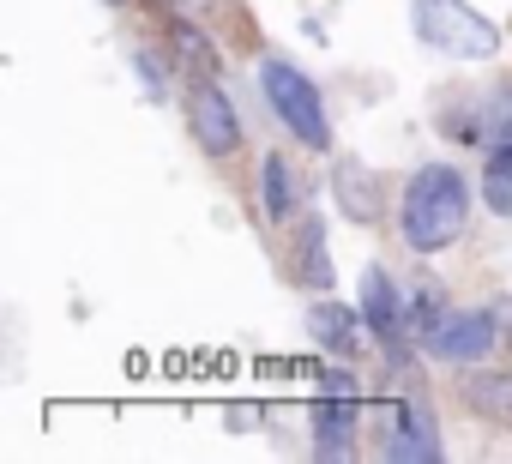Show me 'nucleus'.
Wrapping results in <instances>:
<instances>
[{
  "instance_id": "nucleus-1",
  "label": "nucleus",
  "mask_w": 512,
  "mask_h": 464,
  "mask_svg": "<svg viewBox=\"0 0 512 464\" xmlns=\"http://www.w3.org/2000/svg\"><path fill=\"white\" fill-rule=\"evenodd\" d=\"M470 223V181L452 163H422L398 199V236L410 254H446Z\"/></svg>"
},
{
  "instance_id": "nucleus-2",
  "label": "nucleus",
  "mask_w": 512,
  "mask_h": 464,
  "mask_svg": "<svg viewBox=\"0 0 512 464\" xmlns=\"http://www.w3.org/2000/svg\"><path fill=\"white\" fill-rule=\"evenodd\" d=\"M416 43H428L446 61H488L500 55V25L482 19L470 0H410Z\"/></svg>"
},
{
  "instance_id": "nucleus-3",
  "label": "nucleus",
  "mask_w": 512,
  "mask_h": 464,
  "mask_svg": "<svg viewBox=\"0 0 512 464\" xmlns=\"http://www.w3.org/2000/svg\"><path fill=\"white\" fill-rule=\"evenodd\" d=\"M260 91H266L272 115L290 127L296 145H308V151H332V115H326V97L314 91V79H308L296 61L266 55V61H260Z\"/></svg>"
},
{
  "instance_id": "nucleus-4",
  "label": "nucleus",
  "mask_w": 512,
  "mask_h": 464,
  "mask_svg": "<svg viewBox=\"0 0 512 464\" xmlns=\"http://www.w3.org/2000/svg\"><path fill=\"white\" fill-rule=\"evenodd\" d=\"M356 428H362V386H356L350 368H332L320 380V398H314V452L320 458H350Z\"/></svg>"
},
{
  "instance_id": "nucleus-5",
  "label": "nucleus",
  "mask_w": 512,
  "mask_h": 464,
  "mask_svg": "<svg viewBox=\"0 0 512 464\" xmlns=\"http://www.w3.org/2000/svg\"><path fill=\"white\" fill-rule=\"evenodd\" d=\"M187 133H193V145H199L205 157H229V151H241V115H235L229 91H223L205 67H199L193 85H187Z\"/></svg>"
},
{
  "instance_id": "nucleus-6",
  "label": "nucleus",
  "mask_w": 512,
  "mask_h": 464,
  "mask_svg": "<svg viewBox=\"0 0 512 464\" xmlns=\"http://www.w3.org/2000/svg\"><path fill=\"white\" fill-rule=\"evenodd\" d=\"M500 344V320L488 308H446L440 326L428 332V350L440 362H482Z\"/></svg>"
},
{
  "instance_id": "nucleus-7",
  "label": "nucleus",
  "mask_w": 512,
  "mask_h": 464,
  "mask_svg": "<svg viewBox=\"0 0 512 464\" xmlns=\"http://www.w3.org/2000/svg\"><path fill=\"white\" fill-rule=\"evenodd\" d=\"M386 458H398V464H434L440 458V422L422 398L386 404Z\"/></svg>"
},
{
  "instance_id": "nucleus-8",
  "label": "nucleus",
  "mask_w": 512,
  "mask_h": 464,
  "mask_svg": "<svg viewBox=\"0 0 512 464\" xmlns=\"http://www.w3.org/2000/svg\"><path fill=\"white\" fill-rule=\"evenodd\" d=\"M362 314H368V332L386 350H404V338H410V302H404V290H398L392 272H380V266L362 272Z\"/></svg>"
},
{
  "instance_id": "nucleus-9",
  "label": "nucleus",
  "mask_w": 512,
  "mask_h": 464,
  "mask_svg": "<svg viewBox=\"0 0 512 464\" xmlns=\"http://www.w3.org/2000/svg\"><path fill=\"white\" fill-rule=\"evenodd\" d=\"M362 326H368L362 308H344V302H314L308 308V332H314V344L326 356H356L362 350Z\"/></svg>"
},
{
  "instance_id": "nucleus-10",
  "label": "nucleus",
  "mask_w": 512,
  "mask_h": 464,
  "mask_svg": "<svg viewBox=\"0 0 512 464\" xmlns=\"http://www.w3.org/2000/svg\"><path fill=\"white\" fill-rule=\"evenodd\" d=\"M338 205H344V217H356V223H374L380 211H386V193H374L380 187V175L368 169V163H356V157H344L338 163Z\"/></svg>"
},
{
  "instance_id": "nucleus-11",
  "label": "nucleus",
  "mask_w": 512,
  "mask_h": 464,
  "mask_svg": "<svg viewBox=\"0 0 512 464\" xmlns=\"http://www.w3.org/2000/svg\"><path fill=\"white\" fill-rule=\"evenodd\" d=\"M260 175H266V217H272V223H290V211L302 205V181H296L290 157H284V151H272Z\"/></svg>"
},
{
  "instance_id": "nucleus-12",
  "label": "nucleus",
  "mask_w": 512,
  "mask_h": 464,
  "mask_svg": "<svg viewBox=\"0 0 512 464\" xmlns=\"http://www.w3.org/2000/svg\"><path fill=\"white\" fill-rule=\"evenodd\" d=\"M290 272L302 278V290H326V284H332V266H326V236H320V223H314V217L302 223V236H296Z\"/></svg>"
},
{
  "instance_id": "nucleus-13",
  "label": "nucleus",
  "mask_w": 512,
  "mask_h": 464,
  "mask_svg": "<svg viewBox=\"0 0 512 464\" xmlns=\"http://www.w3.org/2000/svg\"><path fill=\"white\" fill-rule=\"evenodd\" d=\"M506 139H512V85L488 91L470 121V145H506Z\"/></svg>"
},
{
  "instance_id": "nucleus-14",
  "label": "nucleus",
  "mask_w": 512,
  "mask_h": 464,
  "mask_svg": "<svg viewBox=\"0 0 512 464\" xmlns=\"http://www.w3.org/2000/svg\"><path fill=\"white\" fill-rule=\"evenodd\" d=\"M482 205L494 217H512V139L488 145V157H482Z\"/></svg>"
},
{
  "instance_id": "nucleus-15",
  "label": "nucleus",
  "mask_w": 512,
  "mask_h": 464,
  "mask_svg": "<svg viewBox=\"0 0 512 464\" xmlns=\"http://www.w3.org/2000/svg\"><path fill=\"white\" fill-rule=\"evenodd\" d=\"M175 43H181V55H193V61H199L205 73H211V49H205V37H199V31H193L187 19H175Z\"/></svg>"
},
{
  "instance_id": "nucleus-16",
  "label": "nucleus",
  "mask_w": 512,
  "mask_h": 464,
  "mask_svg": "<svg viewBox=\"0 0 512 464\" xmlns=\"http://www.w3.org/2000/svg\"><path fill=\"white\" fill-rule=\"evenodd\" d=\"M103 7H127V0H103Z\"/></svg>"
}]
</instances>
